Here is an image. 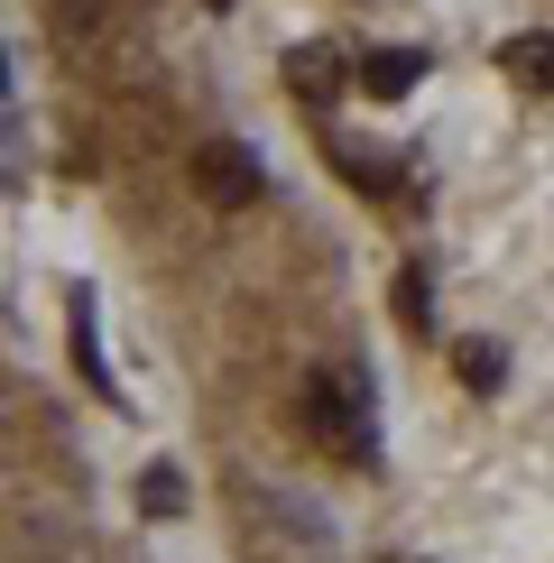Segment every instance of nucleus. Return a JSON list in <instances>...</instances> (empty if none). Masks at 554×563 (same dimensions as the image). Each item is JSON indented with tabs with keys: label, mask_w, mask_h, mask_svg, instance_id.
<instances>
[{
	"label": "nucleus",
	"mask_w": 554,
	"mask_h": 563,
	"mask_svg": "<svg viewBox=\"0 0 554 563\" xmlns=\"http://www.w3.org/2000/svg\"><path fill=\"white\" fill-rule=\"evenodd\" d=\"M287 75L306 84V92H333V56H323V46H306V56H287Z\"/></svg>",
	"instance_id": "7"
},
{
	"label": "nucleus",
	"mask_w": 554,
	"mask_h": 563,
	"mask_svg": "<svg viewBox=\"0 0 554 563\" xmlns=\"http://www.w3.org/2000/svg\"><path fill=\"white\" fill-rule=\"evenodd\" d=\"M138 508H148V518H176V508H185L176 462H148V481H138Z\"/></svg>",
	"instance_id": "5"
},
{
	"label": "nucleus",
	"mask_w": 554,
	"mask_h": 563,
	"mask_svg": "<svg viewBox=\"0 0 554 563\" xmlns=\"http://www.w3.org/2000/svg\"><path fill=\"white\" fill-rule=\"evenodd\" d=\"M453 361H462V379H472V388H499V351L490 342H462Z\"/></svg>",
	"instance_id": "6"
},
{
	"label": "nucleus",
	"mask_w": 554,
	"mask_h": 563,
	"mask_svg": "<svg viewBox=\"0 0 554 563\" xmlns=\"http://www.w3.org/2000/svg\"><path fill=\"white\" fill-rule=\"evenodd\" d=\"M296 426H306L333 462H369L379 453V416H369V379L361 369H314L296 397Z\"/></svg>",
	"instance_id": "1"
},
{
	"label": "nucleus",
	"mask_w": 554,
	"mask_h": 563,
	"mask_svg": "<svg viewBox=\"0 0 554 563\" xmlns=\"http://www.w3.org/2000/svg\"><path fill=\"white\" fill-rule=\"evenodd\" d=\"M499 75L527 84V92H554V37H508L499 46Z\"/></svg>",
	"instance_id": "3"
},
{
	"label": "nucleus",
	"mask_w": 554,
	"mask_h": 563,
	"mask_svg": "<svg viewBox=\"0 0 554 563\" xmlns=\"http://www.w3.org/2000/svg\"><path fill=\"white\" fill-rule=\"evenodd\" d=\"M0 84H10V65H0Z\"/></svg>",
	"instance_id": "8"
},
{
	"label": "nucleus",
	"mask_w": 554,
	"mask_h": 563,
	"mask_svg": "<svg viewBox=\"0 0 554 563\" xmlns=\"http://www.w3.org/2000/svg\"><path fill=\"white\" fill-rule=\"evenodd\" d=\"M195 185H203V203H250L268 176H259V157H250L241 139H203L195 148Z\"/></svg>",
	"instance_id": "2"
},
{
	"label": "nucleus",
	"mask_w": 554,
	"mask_h": 563,
	"mask_svg": "<svg viewBox=\"0 0 554 563\" xmlns=\"http://www.w3.org/2000/svg\"><path fill=\"white\" fill-rule=\"evenodd\" d=\"M416 75H425V56H407V46H379V56H361V84L379 92V102H398V92H416Z\"/></svg>",
	"instance_id": "4"
}]
</instances>
